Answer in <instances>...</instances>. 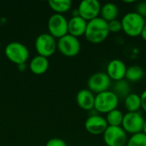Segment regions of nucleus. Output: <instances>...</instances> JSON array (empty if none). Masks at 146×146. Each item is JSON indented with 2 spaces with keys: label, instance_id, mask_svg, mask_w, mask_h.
Instances as JSON below:
<instances>
[{
  "label": "nucleus",
  "instance_id": "nucleus-27",
  "mask_svg": "<svg viewBox=\"0 0 146 146\" xmlns=\"http://www.w3.org/2000/svg\"><path fill=\"white\" fill-rule=\"evenodd\" d=\"M140 100H141V110H143L146 113V89L144 90L140 94Z\"/></svg>",
  "mask_w": 146,
  "mask_h": 146
},
{
  "label": "nucleus",
  "instance_id": "nucleus-23",
  "mask_svg": "<svg viewBox=\"0 0 146 146\" xmlns=\"http://www.w3.org/2000/svg\"><path fill=\"white\" fill-rule=\"evenodd\" d=\"M126 146H146V135L142 132L131 135Z\"/></svg>",
  "mask_w": 146,
  "mask_h": 146
},
{
  "label": "nucleus",
  "instance_id": "nucleus-19",
  "mask_svg": "<svg viewBox=\"0 0 146 146\" xmlns=\"http://www.w3.org/2000/svg\"><path fill=\"white\" fill-rule=\"evenodd\" d=\"M112 92L120 98V100L121 99L124 100V98L131 93L130 83L125 79L115 81L113 84Z\"/></svg>",
  "mask_w": 146,
  "mask_h": 146
},
{
  "label": "nucleus",
  "instance_id": "nucleus-25",
  "mask_svg": "<svg viewBox=\"0 0 146 146\" xmlns=\"http://www.w3.org/2000/svg\"><path fill=\"white\" fill-rule=\"evenodd\" d=\"M45 146H68L66 142L64 140H62V139H58V138H54V139H50V140H48V142L46 143Z\"/></svg>",
  "mask_w": 146,
  "mask_h": 146
},
{
  "label": "nucleus",
  "instance_id": "nucleus-7",
  "mask_svg": "<svg viewBox=\"0 0 146 146\" xmlns=\"http://www.w3.org/2000/svg\"><path fill=\"white\" fill-rule=\"evenodd\" d=\"M56 44L59 51L63 56L68 57L76 56L81 49V44L79 38L68 33L60 38Z\"/></svg>",
  "mask_w": 146,
  "mask_h": 146
},
{
  "label": "nucleus",
  "instance_id": "nucleus-20",
  "mask_svg": "<svg viewBox=\"0 0 146 146\" xmlns=\"http://www.w3.org/2000/svg\"><path fill=\"white\" fill-rule=\"evenodd\" d=\"M145 75L143 68L139 65H132L127 67L125 80L129 83H137L140 81Z\"/></svg>",
  "mask_w": 146,
  "mask_h": 146
},
{
  "label": "nucleus",
  "instance_id": "nucleus-21",
  "mask_svg": "<svg viewBox=\"0 0 146 146\" xmlns=\"http://www.w3.org/2000/svg\"><path fill=\"white\" fill-rule=\"evenodd\" d=\"M124 114L119 109H115L108 114H106L105 119L109 126L110 127H121L123 121Z\"/></svg>",
  "mask_w": 146,
  "mask_h": 146
},
{
  "label": "nucleus",
  "instance_id": "nucleus-26",
  "mask_svg": "<svg viewBox=\"0 0 146 146\" xmlns=\"http://www.w3.org/2000/svg\"><path fill=\"white\" fill-rule=\"evenodd\" d=\"M136 13L140 15L142 17H146V2H139L136 5Z\"/></svg>",
  "mask_w": 146,
  "mask_h": 146
},
{
  "label": "nucleus",
  "instance_id": "nucleus-13",
  "mask_svg": "<svg viewBox=\"0 0 146 146\" xmlns=\"http://www.w3.org/2000/svg\"><path fill=\"white\" fill-rule=\"evenodd\" d=\"M127 68V67L122 60L112 59L107 64L105 73L112 81L115 82L125 79Z\"/></svg>",
  "mask_w": 146,
  "mask_h": 146
},
{
  "label": "nucleus",
  "instance_id": "nucleus-18",
  "mask_svg": "<svg viewBox=\"0 0 146 146\" xmlns=\"http://www.w3.org/2000/svg\"><path fill=\"white\" fill-rule=\"evenodd\" d=\"M123 104L127 112H139L141 110L140 95L138 93L131 92L124 98Z\"/></svg>",
  "mask_w": 146,
  "mask_h": 146
},
{
  "label": "nucleus",
  "instance_id": "nucleus-24",
  "mask_svg": "<svg viewBox=\"0 0 146 146\" xmlns=\"http://www.w3.org/2000/svg\"><path fill=\"white\" fill-rule=\"evenodd\" d=\"M108 23H109V29H110V33H120L121 31H122L121 20L116 19V20H114V21L108 22Z\"/></svg>",
  "mask_w": 146,
  "mask_h": 146
},
{
  "label": "nucleus",
  "instance_id": "nucleus-29",
  "mask_svg": "<svg viewBox=\"0 0 146 146\" xmlns=\"http://www.w3.org/2000/svg\"><path fill=\"white\" fill-rule=\"evenodd\" d=\"M142 133H144L146 135V119L145 120V122H144V126H143V130H142Z\"/></svg>",
  "mask_w": 146,
  "mask_h": 146
},
{
  "label": "nucleus",
  "instance_id": "nucleus-15",
  "mask_svg": "<svg viewBox=\"0 0 146 146\" xmlns=\"http://www.w3.org/2000/svg\"><path fill=\"white\" fill-rule=\"evenodd\" d=\"M76 102L80 109L91 111L94 110L95 94L88 89H82L76 95Z\"/></svg>",
  "mask_w": 146,
  "mask_h": 146
},
{
  "label": "nucleus",
  "instance_id": "nucleus-11",
  "mask_svg": "<svg viewBox=\"0 0 146 146\" xmlns=\"http://www.w3.org/2000/svg\"><path fill=\"white\" fill-rule=\"evenodd\" d=\"M101 3L98 0H84L80 3L77 12L78 15L86 21H90L99 17L101 11Z\"/></svg>",
  "mask_w": 146,
  "mask_h": 146
},
{
  "label": "nucleus",
  "instance_id": "nucleus-3",
  "mask_svg": "<svg viewBox=\"0 0 146 146\" xmlns=\"http://www.w3.org/2000/svg\"><path fill=\"white\" fill-rule=\"evenodd\" d=\"M119 104L120 98L112 92V90H108L95 95L94 110L99 115H106L109 112L118 109Z\"/></svg>",
  "mask_w": 146,
  "mask_h": 146
},
{
  "label": "nucleus",
  "instance_id": "nucleus-16",
  "mask_svg": "<svg viewBox=\"0 0 146 146\" xmlns=\"http://www.w3.org/2000/svg\"><path fill=\"white\" fill-rule=\"evenodd\" d=\"M29 68L35 74H43L49 68V61L47 57L39 55L36 56L30 62Z\"/></svg>",
  "mask_w": 146,
  "mask_h": 146
},
{
  "label": "nucleus",
  "instance_id": "nucleus-12",
  "mask_svg": "<svg viewBox=\"0 0 146 146\" xmlns=\"http://www.w3.org/2000/svg\"><path fill=\"white\" fill-rule=\"evenodd\" d=\"M108 127L105 117L98 113L91 115L85 121L86 130L92 135H103Z\"/></svg>",
  "mask_w": 146,
  "mask_h": 146
},
{
  "label": "nucleus",
  "instance_id": "nucleus-31",
  "mask_svg": "<svg viewBox=\"0 0 146 146\" xmlns=\"http://www.w3.org/2000/svg\"><path fill=\"white\" fill-rule=\"evenodd\" d=\"M133 51V53H135V54H138V53H139V50H138L137 48H134Z\"/></svg>",
  "mask_w": 146,
  "mask_h": 146
},
{
  "label": "nucleus",
  "instance_id": "nucleus-4",
  "mask_svg": "<svg viewBox=\"0 0 146 146\" xmlns=\"http://www.w3.org/2000/svg\"><path fill=\"white\" fill-rule=\"evenodd\" d=\"M6 57L15 64L22 65L29 57V50L26 45L20 42H10L4 49Z\"/></svg>",
  "mask_w": 146,
  "mask_h": 146
},
{
  "label": "nucleus",
  "instance_id": "nucleus-30",
  "mask_svg": "<svg viewBox=\"0 0 146 146\" xmlns=\"http://www.w3.org/2000/svg\"><path fill=\"white\" fill-rule=\"evenodd\" d=\"M124 3H133L134 1H133V0H132V1H124Z\"/></svg>",
  "mask_w": 146,
  "mask_h": 146
},
{
  "label": "nucleus",
  "instance_id": "nucleus-2",
  "mask_svg": "<svg viewBox=\"0 0 146 146\" xmlns=\"http://www.w3.org/2000/svg\"><path fill=\"white\" fill-rule=\"evenodd\" d=\"M123 33L131 38H137L140 36L143 27L146 24L145 18L135 11L127 12L121 19Z\"/></svg>",
  "mask_w": 146,
  "mask_h": 146
},
{
  "label": "nucleus",
  "instance_id": "nucleus-32",
  "mask_svg": "<svg viewBox=\"0 0 146 146\" xmlns=\"http://www.w3.org/2000/svg\"><path fill=\"white\" fill-rule=\"evenodd\" d=\"M0 50H1V44H0Z\"/></svg>",
  "mask_w": 146,
  "mask_h": 146
},
{
  "label": "nucleus",
  "instance_id": "nucleus-8",
  "mask_svg": "<svg viewBox=\"0 0 146 146\" xmlns=\"http://www.w3.org/2000/svg\"><path fill=\"white\" fill-rule=\"evenodd\" d=\"M112 80L105 72H97L90 76L87 80V87L95 95L110 90Z\"/></svg>",
  "mask_w": 146,
  "mask_h": 146
},
{
  "label": "nucleus",
  "instance_id": "nucleus-10",
  "mask_svg": "<svg viewBox=\"0 0 146 146\" xmlns=\"http://www.w3.org/2000/svg\"><path fill=\"white\" fill-rule=\"evenodd\" d=\"M68 21L62 14L52 15L48 21V29L50 34L54 38H62L68 34Z\"/></svg>",
  "mask_w": 146,
  "mask_h": 146
},
{
  "label": "nucleus",
  "instance_id": "nucleus-1",
  "mask_svg": "<svg viewBox=\"0 0 146 146\" xmlns=\"http://www.w3.org/2000/svg\"><path fill=\"white\" fill-rule=\"evenodd\" d=\"M110 33L109 23L99 16L90 21H87L84 36L88 42L97 44L105 41Z\"/></svg>",
  "mask_w": 146,
  "mask_h": 146
},
{
  "label": "nucleus",
  "instance_id": "nucleus-6",
  "mask_svg": "<svg viewBox=\"0 0 146 146\" xmlns=\"http://www.w3.org/2000/svg\"><path fill=\"white\" fill-rule=\"evenodd\" d=\"M103 139L106 146H126L128 136L121 127L109 126L103 133Z\"/></svg>",
  "mask_w": 146,
  "mask_h": 146
},
{
  "label": "nucleus",
  "instance_id": "nucleus-5",
  "mask_svg": "<svg viewBox=\"0 0 146 146\" xmlns=\"http://www.w3.org/2000/svg\"><path fill=\"white\" fill-rule=\"evenodd\" d=\"M144 115L139 112H127L124 114L121 127L127 134H136L141 133L145 122Z\"/></svg>",
  "mask_w": 146,
  "mask_h": 146
},
{
  "label": "nucleus",
  "instance_id": "nucleus-17",
  "mask_svg": "<svg viewBox=\"0 0 146 146\" xmlns=\"http://www.w3.org/2000/svg\"><path fill=\"white\" fill-rule=\"evenodd\" d=\"M119 15V8L114 3H106L102 5L100 11V17L110 22L114 20H116Z\"/></svg>",
  "mask_w": 146,
  "mask_h": 146
},
{
  "label": "nucleus",
  "instance_id": "nucleus-22",
  "mask_svg": "<svg viewBox=\"0 0 146 146\" xmlns=\"http://www.w3.org/2000/svg\"><path fill=\"white\" fill-rule=\"evenodd\" d=\"M49 5L56 14H62L68 11L72 6L71 0H50Z\"/></svg>",
  "mask_w": 146,
  "mask_h": 146
},
{
  "label": "nucleus",
  "instance_id": "nucleus-14",
  "mask_svg": "<svg viewBox=\"0 0 146 146\" xmlns=\"http://www.w3.org/2000/svg\"><path fill=\"white\" fill-rule=\"evenodd\" d=\"M86 26L87 21L86 20L80 15H74L68 20V33L79 38V37L85 35Z\"/></svg>",
  "mask_w": 146,
  "mask_h": 146
},
{
  "label": "nucleus",
  "instance_id": "nucleus-28",
  "mask_svg": "<svg viewBox=\"0 0 146 146\" xmlns=\"http://www.w3.org/2000/svg\"><path fill=\"white\" fill-rule=\"evenodd\" d=\"M140 37L142 38L143 40H145L146 42V24L145 25V27H143V29H142V32L140 33Z\"/></svg>",
  "mask_w": 146,
  "mask_h": 146
},
{
  "label": "nucleus",
  "instance_id": "nucleus-9",
  "mask_svg": "<svg viewBox=\"0 0 146 146\" xmlns=\"http://www.w3.org/2000/svg\"><path fill=\"white\" fill-rule=\"evenodd\" d=\"M35 48L39 56L49 57L55 53L57 44L55 38L50 33H42L36 38Z\"/></svg>",
  "mask_w": 146,
  "mask_h": 146
}]
</instances>
